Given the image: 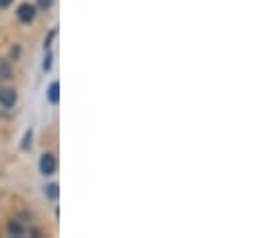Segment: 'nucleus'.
<instances>
[{
  "label": "nucleus",
  "mask_w": 258,
  "mask_h": 238,
  "mask_svg": "<svg viewBox=\"0 0 258 238\" xmlns=\"http://www.w3.org/2000/svg\"><path fill=\"white\" fill-rule=\"evenodd\" d=\"M48 100H50L52 104H58V102H60V84H58V82H52V84L48 86Z\"/></svg>",
  "instance_id": "nucleus-4"
},
{
  "label": "nucleus",
  "mask_w": 258,
  "mask_h": 238,
  "mask_svg": "<svg viewBox=\"0 0 258 238\" xmlns=\"http://www.w3.org/2000/svg\"><path fill=\"white\" fill-rule=\"evenodd\" d=\"M16 90L14 88H2L0 90V106L2 108H12L16 104Z\"/></svg>",
  "instance_id": "nucleus-3"
},
{
  "label": "nucleus",
  "mask_w": 258,
  "mask_h": 238,
  "mask_svg": "<svg viewBox=\"0 0 258 238\" xmlns=\"http://www.w3.org/2000/svg\"><path fill=\"white\" fill-rule=\"evenodd\" d=\"M10 78V64L8 62H0V80Z\"/></svg>",
  "instance_id": "nucleus-7"
},
{
  "label": "nucleus",
  "mask_w": 258,
  "mask_h": 238,
  "mask_svg": "<svg viewBox=\"0 0 258 238\" xmlns=\"http://www.w3.org/2000/svg\"><path fill=\"white\" fill-rule=\"evenodd\" d=\"M8 232L10 234H14V236H20L24 230H22V226H20V222H16V220H12L10 224H8Z\"/></svg>",
  "instance_id": "nucleus-6"
},
{
  "label": "nucleus",
  "mask_w": 258,
  "mask_h": 238,
  "mask_svg": "<svg viewBox=\"0 0 258 238\" xmlns=\"http://www.w3.org/2000/svg\"><path fill=\"white\" fill-rule=\"evenodd\" d=\"M40 172L44 176H50V174L56 172V156L52 152L42 154V158H40Z\"/></svg>",
  "instance_id": "nucleus-2"
},
{
  "label": "nucleus",
  "mask_w": 258,
  "mask_h": 238,
  "mask_svg": "<svg viewBox=\"0 0 258 238\" xmlns=\"http://www.w3.org/2000/svg\"><path fill=\"white\" fill-rule=\"evenodd\" d=\"M12 0H0V8H4V6H8Z\"/></svg>",
  "instance_id": "nucleus-9"
},
{
  "label": "nucleus",
  "mask_w": 258,
  "mask_h": 238,
  "mask_svg": "<svg viewBox=\"0 0 258 238\" xmlns=\"http://www.w3.org/2000/svg\"><path fill=\"white\" fill-rule=\"evenodd\" d=\"M38 6H40L42 10H46V8L52 6V0H38Z\"/></svg>",
  "instance_id": "nucleus-8"
},
{
  "label": "nucleus",
  "mask_w": 258,
  "mask_h": 238,
  "mask_svg": "<svg viewBox=\"0 0 258 238\" xmlns=\"http://www.w3.org/2000/svg\"><path fill=\"white\" fill-rule=\"evenodd\" d=\"M16 16H18V20H20V22L28 24V22H32V20H34V16H36V6H34V4H30V2H24V4H20V6H18Z\"/></svg>",
  "instance_id": "nucleus-1"
},
{
  "label": "nucleus",
  "mask_w": 258,
  "mask_h": 238,
  "mask_svg": "<svg viewBox=\"0 0 258 238\" xmlns=\"http://www.w3.org/2000/svg\"><path fill=\"white\" fill-rule=\"evenodd\" d=\"M44 194H46L48 198L56 200V198H58V184H48V186L44 188Z\"/></svg>",
  "instance_id": "nucleus-5"
}]
</instances>
